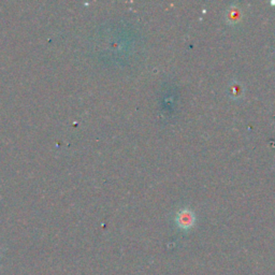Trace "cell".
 I'll return each mask as SVG.
<instances>
[{"instance_id": "6da1fadb", "label": "cell", "mask_w": 275, "mask_h": 275, "mask_svg": "<svg viewBox=\"0 0 275 275\" xmlns=\"http://www.w3.org/2000/svg\"><path fill=\"white\" fill-rule=\"evenodd\" d=\"M194 221H195V218H194L193 213H190L187 210L182 211V212L177 216V224L183 229H188L192 227L194 225Z\"/></svg>"}]
</instances>
